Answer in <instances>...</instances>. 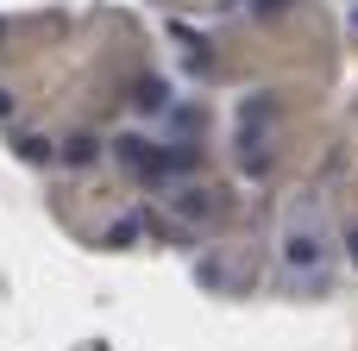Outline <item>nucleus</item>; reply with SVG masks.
<instances>
[{
  "mask_svg": "<svg viewBox=\"0 0 358 351\" xmlns=\"http://www.w3.org/2000/svg\"><path fill=\"white\" fill-rule=\"evenodd\" d=\"M289 264H308V270L321 264V226H308V232L296 226V232H289Z\"/></svg>",
  "mask_w": 358,
  "mask_h": 351,
  "instance_id": "f257e3e1",
  "label": "nucleus"
}]
</instances>
